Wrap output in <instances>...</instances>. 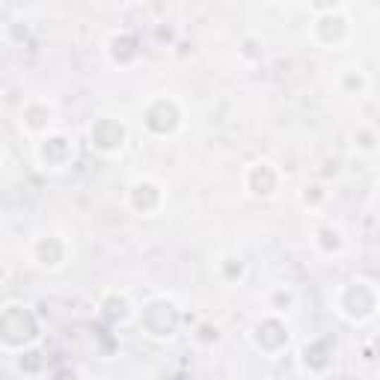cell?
<instances>
[{
    "instance_id": "cell-1",
    "label": "cell",
    "mask_w": 380,
    "mask_h": 380,
    "mask_svg": "<svg viewBox=\"0 0 380 380\" xmlns=\"http://www.w3.org/2000/svg\"><path fill=\"white\" fill-rule=\"evenodd\" d=\"M39 336V324L27 306H6L0 312V342L9 348H21Z\"/></svg>"
},
{
    "instance_id": "cell-2",
    "label": "cell",
    "mask_w": 380,
    "mask_h": 380,
    "mask_svg": "<svg viewBox=\"0 0 380 380\" xmlns=\"http://www.w3.org/2000/svg\"><path fill=\"white\" fill-rule=\"evenodd\" d=\"M140 324H143V330L152 336H173L178 330V309L173 300L158 298V300L146 303Z\"/></svg>"
},
{
    "instance_id": "cell-3",
    "label": "cell",
    "mask_w": 380,
    "mask_h": 380,
    "mask_svg": "<svg viewBox=\"0 0 380 380\" xmlns=\"http://www.w3.org/2000/svg\"><path fill=\"white\" fill-rule=\"evenodd\" d=\"M178 107L166 98H158L149 110H146V128L152 134H173L178 128Z\"/></svg>"
},
{
    "instance_id": "cell-4",
    "label": "cell",
    "mask_w": 380,
    "mask_h": 380,
    "mask_svg": "<svg viewBox=\"0 0 380 380\" xmlns=\"http://www.w3.org/2000/svg\"><path fill=\"white\" fill-rule=\"evenodd\" d=\"M92 143L102 149V152H116V149H122V143H125V125L122 122H116V119H98L95 125H92Z\"/></svg>"
},
{
    "instance_id": "cell-5",
    "label": "cell",
    "mask_w": 380,
    "mask_h": 380,
    "mask_svg": "<svg viewBox=\"0 0 380 380\" xmlns=\"http://www.w3.org/2000/svg\"><path fill=\"white\" fill-rule=\"evenodd\" d=\"M342 309L350 315V318H365V315H372L374 312V291L369 286H350L345 291V298H342Z\"/></svg>"
},
{
    "instance_id": "cell-6",
    "label": "cell",
    "mask_w": 380,
    "mask_h": 380,
    "mask_svg": "<svg viewBox=\"0 0 380 380\" xmlns=\"http://www.w3.org/2000/svg\"><path fill=\"white\" fill-rule=\"evenodd\" d=\"M256 342H259V348H264V350H279V348L288 342V333H286V327H283V321H276V318L262 321L259 327H256Z\"/></svg>"
},
{
    "instance_id": "cell-7",
    "label": "cell",
    "mask_w": 380,
    "mask_h": 380,
    "mask_svg": "<svg viewBox=\"0 0 380 380\" xmlns=\"http://www.w3.org/2000/svg\"><path fill=\"white\" fill-rule=\"evenodd\" d=\"M276 181L279 178L274 173V166H267V164H256L250 170V176H247V185L256 196H271L276 190Z\"/></svg>"
},
{
    "instance_id": "cell-8",
    "label": "cell",
    "mask_w": 380,
    "mask_h": 380,
    "mask_svg": "<svg viewBox=\"0 0 380 380\" xmlns=\"http://www.w3.org/2000/svg\"><path fill=\"white\" fill-rule=\"evenodd\" d=\"M68 158H72V143H68L66 137H48L45 143H42V161L48 166H66Z\"/></svg>"
},
{
    "instance_id": "cell-9",
    "label": "cell",
    "mask_w": 380,
    "mask_h": 380,
    "mask_svg": "<svg viewBox=\"0 0 380 380\" xmlns=\"http://www.w3.org/2000/svg\"><path fill=\"white\" fill-rule=\"evenodd\" d=\"M161 202V190L152 185V181H137V185L131 188V205L137 211H143V214H149V211H154Z\"/></svg>"
},
{
    "instance_id": "cell-10",
    "label": "cell",
    "mask_w": 380,
    "mask_h": 380,
    "mask_svg": "<svg viewBox=\"0 0 380 380\" xmlns=\"http://www.w3.org/2000/svg\"><path fill=\"white\" fill-rule=\"evenodd\" d=\"M36 256L45 267H57L66 256V247H63L60 238H42V241L36 244Z\"/></svg>"
},
{
    "instance_id": "cell-11",
    "label": "cell",
    "mask_w": 380,
    "mask_h": 380,
    "mask_svg": "<svg viewBox=\"0 0 380 380\" xmlns=\"http://www.w3.org/2000/svg\"><path fill=\"white\" fill-rule=\"evenodd\" d=\"M333 354V342L330 339H321V342H312L306 350H303V357H306V365L309 369H315L321 372L324 365H327V357Z\"/></svg>"
},
{
    "instance_id": "cell-12",
    "label": "cell",
    "mask_w": 380,
    "mask_h": 380,
    "mask_svg": "<svg viewBox=\"0 0 380 380\" xmlns=\"http://www.w3.org/2000/svg\"><path fill=\"white\" fill-rule=\"evenodd\" d=\"M110 54H114V60L116 63H131L137 57V42L131 36H116L114 42H110Z\"/></svg>"
},
{
    "instance_id": "cell-13",
    "label": "cell",
    "mask_w": 380,
    "mask_h": 380,
    "mask_svg": "<svg viewBox=\"0 0 380 380\" xmlns=\"http://www.w3.org/2000/svg\"><path fill=\"white\" fill-rule=\"evenodd\" d=\"M24 122H27V128H33V131L45 128V125L51 122V107L48 104H30L24 110Z\"/></svg>"
},
{
    "instance_id": "cell-14",
    "label": "cell",
    "mask_w": 380,
    "mask_h": 380,
    "mask_svg": "<svg viewBox=\"0 0 380 380\" xmlns=\"http://www.w3.org/2000/svg\"><path fill=\"white\" fill-rule=\"evenodd\" d=\"M104 318L107 321H125L128 318V300L119 298V294H110L104 300Z\"/></svg>"
},
{
    "instance_id": "cell-15",
    "label": "cell",
    "mask_w": 380,
    "mask_h": 380,
    "mask_svg": "<svg viewBox=\"0 0 380 380\" xmlns=\"http://www.w3.org/2000/svg\"><path fill=\"white\" fill-rule=\"evenodd\" d=\"M18 365L24 372H39L42 369V354H39V350H27V354H21Z\"/></svg>"
},
{
    "instance_id": "cell-16",
    "label": "cell",
    "mask_w": 380,
    "mask_h": 380,
    "mask_svg": "<svg viewBox=\"0 0 380 380\" xmlns=\"http://www.w3.org/2000/svg\"><path fill=\"white\" fill-rule=\"evenodd\" d=\"M321 247L324 250H339L342 247V238L336 229H321Z\"/></svg>"
},
{
    "instance_id": "cell-17",
    "label": "cell",
    "mask_w": 380,
    "mask_h": 380,
    "mask_svg": "<svg viewBox=\"0 0 380 380\" xmlns=\"http://www.w3.org/2000/svg\"><path fill=\"white\" fill-rule=\"evenodd\" d=\"M200 333H202V339H205V342H211V339H217V330H211V327H202Z\"/></svg>"
}]
</instances>
